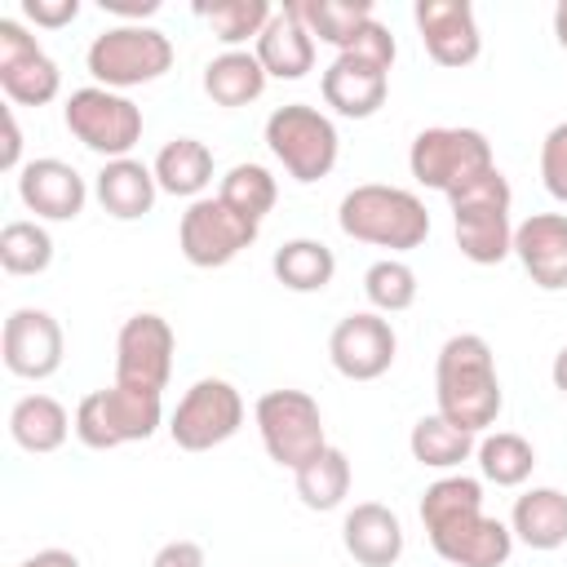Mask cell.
<instances>
[{
	"instance_id": "36",
	"label": "cell",
	"mask_w": 567,
	"mask_h": 567,
	"mask_svg": "<svg viewBox=\"0 0 567 567\" xmlns=\"http://www.w3.org/2000/svg\"><path fill=\"white\" fill-rule=\"evenodd\" d=\"M363 297L377 315H403L416 301V270L399 257H381L363 270Z\"/></svg>"
},
{
	"instance_id": "37",
	"label": "cell",
	"mask_w": 567,
	"mask_h": 567,
	"mask_svg": "<svg viewBox=\"0 0 567 567\" xmlns=\"http://www.w3.org/2000/svg\"><path fill=\"white\" fill-rule=\"evenodd\" d=\"M540 182L558 204H567V120L554 124L540 142Z\"/></svg>"
},
{
	"instance_id": "13",
	"label": "cell",
	"mask_w": 567,
	"mask_h": 567,
	"mask_svg": "<svg viewBox=\"0 0 567 567\" xmlns=\"http://www.w3.org/2000/svg\"><path fill=\"white\" fill-rule=\"evenodd\" d=\"M173 350L177 337L164 315H128L120 337H115V385H137V390H159L173 377Z\"/></svg>"
},
{
	"instance_id": "27",
	"label": "cell",
	"mask_w": 567,
	"mask_h": 567,
	"mask_svg": "<svg viewBox=\"0 0 567 567\" xmlns=\"http://www.w3.org/2000/svg\"><path fill=\"white\" fill-rule=\"evenodd\" d=\"M266 66L248 49H226L204 66V93L217 106H248L266 93Z\"/></svg>"
},
{
	"instance_id": "15",
	"label": "cell",
	"mask_w": 567,
	"mask_h": 567,
	"mask_svg": "<svg viewBox=\"0 0 567 567\" xmlns=\"http://www.w3.org/2000/svg\"><path fill=\"white\" fill-rule=\"evenodd\" d=\"M394 354H399V337H394L390 319L377 315V310L346 315L332 328V337H328V359H332V368L346 381H377V377H385Z\"/></svg>"
},
{
	"instance_id": "31",
	"label": "cell",
	"mask_w": 567,
	"mask_h": 567,
	"mask_svg": "<svg viewBox=\"0 0 567 567\" xmlns=\"http://www.w3.org/2000/svg\"><path fill=\"white\" fill-rule=\"evenodd\" d=\"M474 456H478L483 478L496 483V487H523V483L532 478V465H536V447H532L523 434H514V430L487 434V439L474 447Z\"/></svg>"
},
{
	"instance_id": "18",
	"label": "cell",
	"mask_w": 567,
	"mask_h": 567,
	"mask_svg": "<svg viewBox=\"0 0 567 567\" xmlns=\"http://www.w3.org/2000/svg\"><path fill=\"white\" fill-rule=\"evenodd\" d=\"M18 199L44 217V221H75L84 213V199H89V186L84 177L66 164V159H27L22 173H18Z\"/></svg>"
},
{
	"instance_id": "44",
	"label": "cell",
	"mask_w": 567,
	"mask_h": 567,
	"mask_svg": "<svg viewBox=\"0 0 567 567\" xmlns=\"http://www.w3.org/2000/svg\"><path fill=\"white\" fill-rule=\"evenodd\" d=\"M549 377H554V390H558V394H567V346L554 354V368H549Z\"/></svg>"
},
{
	"instance_id": "8",
	"label": "cell",
	"mask_w": 567,
	"mask_h": 567,
	"mask_svg": "<svg viewBox=\"0 0 567 567\" xmlns=\"http://www.w3.org/2000/svg\"><path fill=\"white\" fill-rule=\"evenodd\" d=\"M408 168L421 186L430 190H461L470 186L474 177L492 173L496 159H492V142L478 133V128H461V124H434V128H421L408 146Z\"/></svg>"
},
{
	"instance_id": "20",
	"label": "cell",
	"mask_w": 567,
	"mask_h": 567,
	"mask_svg": "<svg viewBox=\"0 0 567 567\" xmlns=\"http://www.w3.org/2000/svg\"><path fill=\"white\" fill-rule=\"evenodd\" d=\"M323 89V102L346 115V120H368L385 106V93H390V71L377 66V62H363L354 53H337L319 80Z\"/></svg>"
},
{
	"instance_id": "25",
	"label": "cell",
	"mask_w": 567,
	"mask_h": 567,
	"mask_svg": "<svg viewBox=\"0 0 567 567\" xmlns=\"http://www.w3.org/2000/svg\"><path fill=\"white\" fill-rule=\"evenodd\" d=\"M71 430H75V416H66V408L53 394H27L9 412V439L31 456L58 452Z\"/></svg>"
},
{
	"instance_id": "23",
	"label": "cell",
	"mask_w": 567,
	"mask_h": 567,
	"mask_svg": "<svg viewBox=\"0 0 567 567\" xmlns=\"http://www.w3.org/2000/svg\"><path fill=\"white\" fill-rule=\"evenodd\" d=\"M93 195H97V204H102L115 221H137V217H146V213L155 208L159 182H155V173H151L142 159L124 155V159H106V164L97 168Z\"/></svg>"
},
{
	"instance_id": "26",
	"label": "cell",
	"mask_w": 567,
	"mask_h": 567,
	"mask_svg": "<svg viewBox=\"0 0 567 567\" xmlns=\"http://www.w3.org/2000/svg\"><path fill=\"white\" fill-rule=\"evenodd\" d=\"M151 173H155V182H159L164 195L204 199V190L213 182V151L199 137H173V142L159 146Z\"/></svg>"
},
{
	"instance_id": "34",
	"label": "cell",
	"mask_w": 567,
	"mask_h": 567,
	"mask_svg": "<svg viewBox=\"0 0 567 567\" xmlns=\"http://www.w3.org/2000/svg\"><path fill=\"white\" fill-rule=\"evenodd\" d=\"M217 199H226L239 217H248V221L261 226V217H266V213L275 208V199H279V186H275L270 168H261V164H235V168L221 177Z\"/></svg>"
},
{
	"instance_id": "2",
	"label": "cell",
	"mask_w": 567,
	"mask_h": 567,
	"mask_svg": "<svg viewBox=\"0 0 567 567\" xmlns=\"http://www.w3.org/2000/svg\"><path fill=\"white\" fill-rule=\"evenodd\" d=\"M434 399H439V416H447L470 434H483L487 425H496L505 394H501L492 346L478 332H456L443 341L434 363Z\"/></svg>"
},
{
	"instance_id": "32",
	"label": "cell",
	"mask_w": 567,
	"mask_h": 567,
	"mask_svg": "<svg viewBox=\"0 0 567 567\" xmlns=\"http://www.w3.org/2000/svg\"><path fill=\"white\" fill-rule=\"evenodd\" d=\"M301 22L310 27V35L337 44L341 53L372 22V0H301Z\"/></svg>"
},
{
	"instance_id": "42",
	"label": "cell",
	"mask_w": 567,
	"mask_h": 567,
	"mask_svg": "<svg viewBox=\"0 0 567 567\" xmlns=\"http://www.w3.org/2000/svg\"><path fill=\"white\" fill-rule=\"evenodd\" d=\"M106 13H120L124 22H142L151 13H159V0H102Z\"/></svg>"
},
{
	"instance_id": "11",
	"label": "cell",
	"mask_w": 567,
	"mask_h": 567,
	"mask_svg": "<svg viewBox=\"0 0 567 567\" xmlns=\"http://www.w3.org/2000/svg\"><path fill=\"white\" fill-rule=\"evenodd\" d=\"M239 425H244V399H239V390H235L230 381H221V377L195 381V385L177 399V408H173V416H168V434H173V443H177L182 452L221 447L226 439L239 434Z\"/></svg>"
},
{
	"instance_id": "14",
	"label": "cell",
	"mask_w": 567,
	"mask_h": 567,
	"mask_svg": "<svg viewBox=\"0 0 567 567\" xmlns=\"http://www.w3.org/2000/svg\"><path fill=\"white\" fill-rule=\"evenodd\" d=\"M0 89L13 106H49L62 93L58 62L27 35L18 18H0Z\"/></svg>"
},
{
	"instance_id": "24",
	"label": "cell",
	"mask_w": 567,
	"mask_h": 567,
	"mask_svg": "<svg viewBox=\"0 0 567 567\" xmlns=\"http://www.w3.org/2000/svg\"><path fill=\"white\" fill-rule=\"evenodd\" d=\"M509 532L527 549H540V554L563 549L567 545V492H558V487H532V492H523L514 501Z\"/></svg>"
},
{
	"instance_id": "19",
	"label": "cell",
	"mask_w": 567,
	"mask_h": 567,
	"mask_svg": "<svg viewBox=\"0 0 567 567\" xmlns=\"http://www.w3.org/2000/svg\"><path fill=\"white\" fill-rule=\"evenodd\" d=\"M514 257L545 292L567 288V213H532L514 226Z\"/></svg>"
},
{
	"instance_id": "9",
	"label": "cell",
	"mask_w": 567,
	"mask_h": 567,
	"mask_svg": "<svg viewBox=\"0 0 567 567\" xmlns=\"http://www.w3.org/2000/svg\"><path fill=\"white\" fill-rule=\"evenodd\" d=\"M62 124L80 146H89L102 159H124L142 142V106L102 84L75 89L62 106Z\"/></svg>"
},
{
	"instance_id": "39",
	"label": "cell",
	"mask_w": 567,
	"mask_h": 567,
	"mask_svg": "<svg viewBox=\"0 0 567 567\" xmlns=\"http://www.w3.org/2000/svg\"><path fill=\"white\" fill-rule=\"evenodd\" d=\"M22 18L44 31H58L80 18V0H22Z\"/></svg>"
},
{
	"instance_id": "30",
	"label": "cell",
	"mask_w": 567,
	"mask_h": 567,
	"mask_svg": "<svg viewBox=\"0 0 567 567\" xmlns=\"http://www.w3.org/2000/svg\"><path fill=\"white\" fill-rule=\"evenodd\" d=\"M408 447H412V461H416V465H430V470H456L461 461L474 456L478 443H474L470 430H461V425H452L447 416L430 412V416H421V421L412 425Z\"/></svg>"
},
{
	"instance_id": "21",
	"label": "cell",
	"mask_w": 567,
	"mask_h": 567,
	"mask_svg": "<svg viewBox=\"0 0 567 567\" xmlns=\"http://www.w3.org/2000/svg\"><path fill=\"white\" fill-rule=\"evenodd\" d=\"M341 545L359 567H394L403 558V523L390 505L363 501L346 514Z\"/></svg>"
},
{
	"instance_id": "43",
	"label": "cell",
	"mask_w": 567,
	"mask_h": 567,
	"mask_svg": "<svg viewBox=\"0 0 567 567\" xmlns=\"http://www.w3.org/2000/svg\"><path fill=\"white\" fill-rule=\"evenodd\" d=\"M18 567H80V558L71 549H35L31 558H22Z\"/></svg>"
},
{
	"instance_id": "3",
	"label": "cell",
	"mask_w": 567,
	"mask_h": 567,
	"mask_svg": "<svg viewBox=\"0 0 567 567\" xmlns=\"http://www.w3.org/2000/svg\"><path fill=\"white\" fill-rule=\"evenodd\" d=\"M337 226L341 235L359 239V244H377L390 252H408L421 248L430 235V213L421 204V195L403 190V186H381V182H363L354 190L341 195L337 208Z\"/></svg>"
},
{
	"instance_id": "38",
	"label": "cell",
	"mask_w": 567,
	"mask_h": 567,
	"mask_svg": "<svg viewBox=\"0 0 567 567\" xmlns=\"http://www.w3.org/2000/svg\"><path fill=\"white\" fill-rule=\"evenodd\" d=\"M341 53H354V58H363V62H377V66H385V71H390L399 49H394V35H390V27H381V22L372 18V22H368V27L354 35V44H350V49H341Z\"/></svg>"
},
{
	"instance_id": "33",
	"label": "cell",
	"mask_w": 567,
	"mask_h": 567,
	"mask_svg": "<svg viewBox=\"0 0 567 567\" xmlns=\"http://www.w3.org/2000/svg\"><path fill=\"white\" fill-rule=\"evenodd\" d=\"M195 13L213 27V35L226 49H239V44L257 40L266 31V22L275 18V9L266 0H213V4H195Z\"/></svg>"
},
{
	"instance_id": "1",
	"label": "cell",
	"mask_w": 567,
	"mask_h": 567,
	"mask_svg": "<svg viewBox=\"0 0 567 567\" xmlns=\"http://www.w3.org/2000/svg\"><path fill=\"white\" fill-rule=\"evenodd\" d=\"M421 523L434 554L452 567H505L514 554V532L483 514V483L470 474H447L425 487Z\"/></svg>"
},
{
	"instance_id": "17",
	"label": "cell",
	"mask_w": 567,
	"mask_h": 567,
	"mask_svg": "<svg viewBox=\"0 0 567 567\" xmlns=\"http://www.w3.org/2000/svg\"><path fill=\"white\" fill-rule=\"evenodd\" d=\"M412 18H416L425 53L439 66H470L478 58L483 35H478L470 0H416Z\"/></svg>"
},
{
	"instance_id": "28",
	"label": "cell",
	"mask_w": 567,
	"mask_h": 567,
	"mask_svg": "<svg viewBox=\"0 0 567 567\" xmlns=\"http://www.w3.org/2000/svg\"><path fill=\"white\" fill-rule=\"evenodd\" d=\"M350 456L341 452V447H323V452H315L306 465H297L292 470V483H297V496H301V505L306 509H319V514H328V509H337L346 496H350Z\"/></svg>"
},
{
	"instance_id": "10",
	"label": "cell",
	"mask_w": 567,
	"mask_h": 567,
	"mask_svg": "<svg viewBox=\"0 0 567 567\" xmlns=\"http://www.w3.org/2000/svg\"><path fill=\"white\" fill-rule=\"evenodd\" d=\"M257 434H261V447L275 465L284 470H297L306 465L315 452L328 447L323 439V412L319 403L306 394V390H266L257 399Z\"/></svg>"
},
{
	"instance_id": "35",
	"label": "cell",
	"mask_w": 567,
	"mask_h": 567,
	"mask_svg": "<svg viewBox=\"0 0 567 567\" xmlns=\"http://www.w3.org/2000/svg\"><path fill=\"white\" fill-rule=\"evenodd\" d=\"M53 261V235L40 221H9L0 230V266L9 275H44Z\"/></svg>"
},
{
	"instance_id": "41",
	"label": "cell",
	"mask_w": 567,
	"mask_h": 567,
	"mask_svg": "<svg viewBox=\"0 0 567 567\" xmlns=\"http://www.w3.org/2000/svg\"><path fill=\"white\" fill-rule=\"evenodd\" d=\"M0 168L22 173V133H18L13 106H4V151H0Z\"/></svg>"
},
{
	"instance_id": "6",
	"label": "cell",
	"mask_w": 567,
	"mask_h": 567,
	"mask_svg": "<svg viewBox=\"0 0 567 567\" xmlns=\"http://www.w3.org/2000/svg\"><path fill=\"white\" fill-rule=\"evenodd\" d=\"M84 62H89V75L102 89L124 93V89H137V84L159 80L173 66V40L159 27L120 22V27H106V31L93 35Z\"/></svg>"
},
{
	"instance_id": "4",
	"label": "cell",
	"mask_w": 567,
	"mask_h": 567,
	"mask_svg": "<svg viewBox=\"0 0 567 567\" xmlns=\"http://www.w3.org/2000/svg\"><path fill=\"white\" fill-rule=\"evenodd\" d=\"M452 204V235L465 261L474 266H501L514 252V221H509V204L514 190L505 182L501 168L474 177L470 186L447 195Z\"/></svg>"
},
{
	"instance_id": "12",
	"label": "cell",
	"mask_w": 567,
	"mask_h": 567,
	"mask_svg": "<svg viewBox=\"0 0 567 567\" xmlns=\"http://www.w3.org/2000/svg\"><path fill=\"white\" fill-rule=\"evenodd\" d=\"M257 239V221L239 217L226 199L217 195H204V199H190V208L182 213L177 221V248L190 266L199 270H217L226 261H235L248 244Z\"/></svg>"
},
{
	"instance_id": "22",
	"label": "cell",
	"mask_w": 567,
	"mask_h": 567,
	"mask_svg": "<svg viewBox=\"0 0 567 567\" xmlns=\"http://www.w3.org/2000/svg\"><path fill=\"white\" fill-rule=\"evenodd\" d=\"M252 53L266 66V75H275V80H301L315 66V35L301 22V4L275 9V18L266 22V31L257 35V49Z\"/></svg>"
},
{
	"instance_id": "29",
	"label": "cell",
	"mask_w": 567,
	"mask_h": 567,
	"mask_svg": "<svg viewBox=\"0 0 567 567\" xmlns=\"http://www.w3.org/2000/svg\"><path fill=\"white\" fill-rule=\"evenodd\" d=\"M270 270L288 292H323L337 275V257L319 239H288L275 248Z\"/></svg>"
},
{
	"instance_id": "40",
	"label": "cell",
	"mask_w": 567,
	"mask_h": 567,
	"mask_svg": "<svg viewBox=\"0 0 567 567\" xmlns=\"http://www.w3.org/2000/svg\"><path fill=\"white\" fill-rule=\"evenodd\" d=\"M151 567H204V545L195 540H168L155 549Z\"/></svg>"
},
{
	"instance_id": "5",
	"label": "cell",
	"mask_w": 567,
	"mask_h": 567,
	"mask_svg": "<svg viewBox=\"0 0 567 567\" xmlns=\"http://www.w3.org/2000/svg\"><path fill=\"white\" fill-rule=\"evenodd\" d=\"M164 421V394L137 390V385H111L93 390L75 408V439L93 452H111L124 443H142Z\"/></svg>"
},
{
	"instance_id": "45",
	"label": "cell",
	"mask_w": 567,
	"mask_h": 567,
	"mask_svg": "<svg viewBox=\"0 0 567 567\" xmlns=\"http://www.w3.org/2000/svg\"><path fill=\"white\" fill-rule=\"evenodd\" d=\"M554 40L567 49V0H558V4H554Z\"/></svg>"
},
{
	"instance_id": "16",
	"label": "cell",
	"mask_w": 567,
	"mask_h": 567,
	"mask_svg": "<svg viewBox=\"0 0 567 567\" xmlns=\"http://www.w3.org/2000/svg\"><path fill=\"white\" fill-rule=\"evenodd\" d=\"M62 323L40 310V306H18L9 319H4V332H0V354H4V368L13 377H27V381H44L62 368Z\"/></svg>"
},
{
	"instance_id": "7",
	"label": "cell",
	"mask_w": 567,
	"mask_h": 567,
	"mask_svg": "<svg viewBox=\"0 0 567 567\" xmlns=\"http://www.w3.org/2000/svg\"><path fill=\"white\" fill-rule=\"evenodd\" d=\"M266 146L284 164V173L301 186L328 177L341 155L337 124L319 106H306V102H288L266 115Z\"/></svg>"
}]
</instances>
